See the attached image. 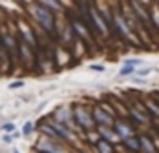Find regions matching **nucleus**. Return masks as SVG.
<instances>
[{
    "label": "nucleus",
    "mask_w": 159,
    "mask_h": 153,
    "mask_svg": "<svg viewBox=\"0 0 159 153\" xmlns=\"http://www.w3.org/2000/svg\"><path fill=\"white\" fill-rule=\"evenodd\" d=\"M33 129H35V128H33V122H30V120L24 122V126H22V135H24V137H30L33 133Z\"/></svg>",
    "instance_id": "obj_20"
},
{
    "label": "nucleus",
    "mask_w": 159,
    "mask_h": 153,
    "mask_svg": "<svg viewBox=\"0 0 159 153\" xmlns=\"http://www.w3.org/2000/svg\"><path fill=\"white\" fill-rule=\"evenodd\" d=\"M35 150L39 153H64L62 142L49 137H40L35 144Z\"/></svg>",
    "instance_id": "obj_5"
},
{
    "label": "nucleus",
    "mask_w": 159,
    "mask_h": 153,
    "mask_svg": "<svg viewBox=\"0 0 159 153\" xmlns=\"http://www.w3.org/2000/svg\"><path fill=\"white\" fill-rule=\"evenodd\" d=\"M135 73H137L139 76H146V75H150V73H152V69H137Z\"/></svg>",
    "instance_id": "obj_26"
},
{
    "label": "nucleus",
    "mask_w": 159,
    "mask_h": 153,
    "mask_svg": "<svg viewBox=\"0 0 159 153\" xmlns=\"http://www.w3.org/2000/svg\"><path fill=\"white\" fill-rule=\"evenodd\" d=\"M35 2H39L40 6L48 7L49 11H53L55 15H62L64 13V6L61 0H35Z\"/></svg>",
    "instance_id": "obj_11"
},
{
    "label": "nucleus",
    "mask_w": 159,
    "mask_h": 153,
    "mask_svg": "<svg viewBox=\"0 0 159 153\" xmlns=\"http://www.w3.org/2000/svg\"><path fill=\"white\" fill-rule=\"evenodd\" d=\"M137 69L134 68V66H126V64H123V68L119 69V76H130V75H134Z\"/></svg>",
    "instance_id": "obj_19"
},
{
    "label": "nucleus",
    "mask_w": 159,
    "mask_h": 153,
    "mask_svg": "<svg viewBox=\"0 0 159 153\" xmlns=\"http://www.w3.org/2000/svg\"><path fill=\"white\" fill-rule=\"evenodd\" d=\"M92 111H93V119H95L97 126H113V122H115V117H113V115H110L108 111H104L101 106H95Z\"/></svg>",
    "instance_id": "obj_8"
},
{
    "label": "nucleus",
    "mask_w": 159,
    "mask_h": 153,
    "mask_svg": "<svg viewBox=\"0 0 159 153\" xmlns=\"http://www.w3.org/2000/svg\"><path fill=\"white\" fill-rule=\"evenodd\" d=\"M139 142H141V151L143 153H156V150H157L154 138L146 137V135H141L139 137Z\"/></svg>",
    "instance_id": "obj_13"
},
{
    "label": "nucleus",
    "mask_w": 159,
    "mask_h": 153,
    "mask_svg": "<svg viewBox=\"0 0 159 153\" xmlns=\"http://www.w3.org/2000/svg\"><path fill=\"white\" fill-rule=\"evenodd\" d=\"M128 4H130L132 11L135 13V16L139 18V22L143 24L146 29H152L154 24H152V16H150V7L144 6L141 0H128Z\"/></svg>",
    "instance_id": "obj_4"
},
{
    "label": "nucleus",
    "mask_w": 159,
    "mask_h": 153,
    "mask_svg": "<svg viewBox=\"0 0 159 153\" xmlns=\"http://www.w3.org/2000/svg\"><path fill=\"white\" fill-rule=\"evenodd\" d=\"M97 131H99L101 138L108 140V142H111V144H119V142H123L121 137L117 135V131H115V129H110V126H99Z\"/></svg>",
    "instance_id": "obj_10"
},
{
    "label": "nucleus",
    "mask_w": 159,
    "mask_h": 153,
    "mask_svg": "<svg viewBox=\"0 0 159 153\" xmlns=\"http://www.w3.org/2000/svg\"><path fill=\"white\" fill-rule=\"evenodd\" d=\"M95 150H97V153H113V144L108 142V140H104V138H101L95 144Z\"/></svg>",
    "instance_id": "obj_16"
},
{
    "label": "nucleus",
    "mask_w": 159,
    "mask_h": 153,
    "mask_svg": "<svg viewBox=\"0 0 159 153\" xmlns=\"http://www.w3.org/2000/svg\"><path fill=\"white\" fill-rule=\"evenodd\" d=\"M144 106H146V109H148V113H150V115H157V117H159V104H157V100L148 98V100L144 102Z\"/></svg>",
    "instance_id": "obj_18"
},
{
    "label": "nucleus",
    "mask_w": 159,
    "mask_h": 153,
    "mask_svg": "<svg viewBox=\"0 0 159 153\" xmlns=\"http://www.w3.org/2000/svg\"><path fill=\"white\" fill-rule=\"evenodd\" d=\"M16 29L20 33V40H22V42H26L28 46H31V47L37 46V35H35V31H33V26H30L24 18H20V20L16 22Z\"/></svg>",
    "instance_id": "obj_6"
},
{
    "label": "nucleus",
    "mask_w": 159,
    "mask_h": 153,
    "mask_svg": "<svg viewBox=\"0 0 159 153\" xmlns=\"http://www.w3.org/2000/svg\"><path fill=\"white\" fill-rule=\"evenodd\" d=\"M113 129L117 131V135L121 137V140H126V138H130V137H135V135H134V128H132L128 122H125V120H117V119H115Z\"/></svg>",
    "instance_id": "obj_9"
},
{
    "label": "nucleus",
    "mask_w": 159,
    "mask_h": 153,
    "mask_svg": "<svg viewBox=\"0 0 159 153\" xmlns=\"http://www.w3.org/2000/svg\"><path fill=\"white\" fill-rule=\"evenodd\" d=\"M26 9H28L30 16L33 18V22L42 31H46L49 35H53L57 31V15L53 11H49L48 7H44L39 2L31 0V2L26 4Z\"/></svg>",
    "instance_id": "obj_1"
},
{
    "label": "nucleus",
    "mask_w": 159,
    "mask_h": 153,
    "mask_svg": "<svg viewBox=\"0 0 159 153\" xmlns=\"http://www.w3.org/2000/svg\"><path fill=\"white\" fill-rule=\"evenodd\" d=\"M157 133H159V128H157Z\"/></svg>",
    "instance_id": "obj_28"
},
{
    "label": "nucleus",
    "mask_w": 159,
    "mask_h": 153,
    "mask_svg": "<svg viewBox=\"0 0 159 153\" xmlns=\"http://www.w3.org/2000/svg\"><path fill=\"white\" fill-rule=\"evenodd\" d=\"M150 16H152V24H154V28H157L159 29V4L154 0L152 2V6H150Z\"/></svg>",
    "instance_id": "obj_17"
},
{
    "label": "nucleus",
    "mask_w": 159,
    "mask_h": 153,
    "mask_svg": "<svg viewBox=\"0 0 159 153\" xmlns=\"http://www.w3.org/2000/svg\"><path fill=\"white\" fill-rule=\"evenodd\" d=\"M2 47L9 53V57H13V59H16L18 55H20V42L16 44L15 37L13 35H9V33H6L4 31V37H2Z\"/></svg>",
    "instance_id": "obj_7"
},
{
    "label": "nucleus",
    "mask_w": 159,
    "mask_h": 153,
    "mask_svg": "<svg viewBox=\"0 0 159 153\" xmlns=\"http://www.w3.org/2000/svg\"><path fill=\"white\" fill-rule=\"evenodd\" d=\"M123 146L126 148V150H130V151H141V142H139V138L137 137H130L126 138V140H123Z\"/></svg>",
    "instance_id": "obj_15"
},
{
    "label": "nucleus",
    "mask_w": 159,
    "mask_h": 153,
    "mask_svg": "<svg viewBox=\"0 0 159 153\" xmlns=\"http://www.w3.org/2000/svg\"><path fill=\"white\" fill-rule=\"evenodd\" d=\"M128 115L134 119V120H137V122H148V113H144V111H141V109H135V107H128Z\"/></svg>",
    "instance_id": "obj_14"
},
{
    "label": "nucleus",
    "mask_w": 159,
    "mask_h": 153,
    "mask_svg": "<svg viewBox=\"0 0 159 153\" xmlns=\"http://www.w3.org/2000/svg\"><path fill=\"white\" fill-rule=\"evenodd\" d=\"M106 68H104V64H92L90 66V71H95V73H102Z\"/></svg>",
    "instance_id": "obj_24"
},
{
    "label": "nucleus",
    "mask_w": 159,
    "mask_h": 153,
    "mask_svg": "<svg viewBox=\"0 0 159 153\" xmlns=\"http://www.w3.org/2000/svg\"><path fill=\"white\" fill-rule=\"evenodd\" d=\"M11 153H20V151H18V150H16V148H13V150H11Z\"/></svg>",
    "instance_id": "obj_27"
},
{
    "label": "nucleus",
    "mask_w": 159,
    "mask_h": 153,
    "mask_svg": "<svg viewBox=\"0 0 159 153\" xmlns=\"http://www.w3.org/2000/svg\"><path fill=\"white\" fill-rule=\"evenodd\" d=\"M71 28H73V31L79 35L80 38H84L86 42H92V35H90V31H88V28H86L80 20H71Z\"/></svg>",
    "instance_id": "obj_12"
},
{
    "label": "nucleus",
    "mask_w": 159,
    "mask_h": 153,
    "mask_svg": "<svg viewBox=\"0 0 159 153\" xmlns=\"http://www.w3.org/2000/svg\"><path fill=\"white\" fill-rule=\"evenodd\" d=\"M125 64H126V66H134V68H135V66L143 64V60H141V59H126V60H125Z\"/></svg>",
    "instance_id": "obj_25"
},
{
    "label": "nucleus",
    "mask_w": 159,
    "mask_h": 153,
    "mask_svg": "<svg viewBox=\"0 0 159 153\" xmlns=\"http://www.w3.org/2000/svg\"><path fill=\"white\" fill-rule=\"evenodd\" d=\"M111 28L117 31L123 38H126L130 44H139V42H137V37H135V31L132 29V28L128 26V22L123 18L121 11H119V7H117L115 13H113V26H111Z\"/></svg>",
    "instance_id": "obj_2"
},
{
    "label": "nucleus",
    "mask_w": 159,
    "mask_h": 153,
    "mask_svg": "<svg viewBox=\"0 0 159 153\" xmlns=\"http://www.w3.org/2000/svg\"><path fill=\"white\" fill-rule=\"evenodd\" d=\"M13 140H15V137H13L11 133H4V135H2V144H4V146H9Z\"/></svg>",
    "instance_id": "obj_23"
},
{
    "label": "nucleus",
    "mask_w": 159,
    "mask_h": 153,
    "mask_svg": "<svg viewBox=\"0 0 159 153\" xmlns=\"http://www.w3.org/2000/svg\"><path fill=\"white\" fill-rule=\"evenodd\" d=\"M73 117H75V122L79 128L82 129H86V131H93L95 129V119H93V111H90V109H86V107L82 106H75L73 107Z\"/></svg>",
    "instance_id": "obj_3"
},
{
    "label": "nucleus",
    "mask_w": 159,
    "mask_h": 153,
    "mask_svg": "<svg viewBox=\"0 0 159 153\" xmlns=\"http://www.w3.org/2000/svg\"><path fill=\"white\" fill-rule=\"evenodd\" d=\"M2 131H4V133H11V135H13V133L16 131V126L13 122H4V124H2Z\"/></svg>",
    "instance_id": "obj_21"
},
{
    "label": "nucleus",
    "mask_w": 159,
    "mask_h": 153,
    "mask_svg": "<svg viewBox=\"0 0 159 153\" xmlns=\"http://www.w3.org/2000/svg\"><path fill=\"white\" fill-rule=\"evenodd\" d=\"M24 86H26L24 80H13V82H9V90H20Z\"/></svg>",
    "instance_id": "obj_22"
}]
</instances>
